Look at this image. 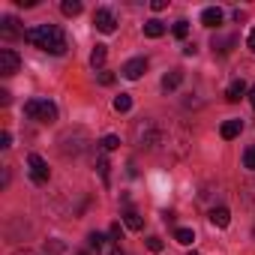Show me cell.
I'll use <instances>...</instances> for the list:
<instances>
[{
    "mask_svg": "<svg viewBox=\"0 0 255 255\" xmlns=\"http://www.w3.org/2000/svg\"><path fill=\"white\" fill-rule=\"evenodd\" d=\"M15 24H18V21H15L12 15H6L3 21H0V33H3V39H15V36H24V30H18Z\"/></svg>",
    "mask_w": 255,
    "mask_h": 255,
    "instance_id": "4fadbf2b",
    "label": "cell"
},
{
    "mask_svg": "<svg viewBox=\"0 0 255 255\" xmlns=\"http://www.w3.org/2000/svg\"><path fill=\"white\" fill-rule=\"evenodd\" d=\"M243 132V120L240 117H231V120H225L222 126H219V135L225 138V141H231V138H237Z\"/></svg>",
    "mask_w": 255,
    "mask_h": 255,
    "instance_id": "9c48e42d",
    "label": "cell"
},
{
    "mask_svg": "<svg viewBox=\"0 0 255 255\" xmlns=\"http://www.w3.org/2000/svg\"><path fill=\"white\" fill-rule=\"evenodd\" d=\"M60 9H63V15H69V18L81 15V3H78V0H63V3H60Z\"/></svg>",
    "mask_w": 255,
    "mask_h": 255,
    "instance_id": "ffe728a7",
    "label": "cell"
},
{
    "mask_svg": "<svg viewBox=\"0 0 255 255\" xmlns=\"http://www.w3.org/2000/svg\"><path fill=\"white\" fill-rule=\"evenodd\" d=\"M147 249H150V252H162V237L150 234V237H147Z\"/></svg>",
    "mask_w": 255,
    "mask_h": 255,
    "instance_id": "4316f807",
    "label": "cell"
},
{
    "mask_svg": "<svg viewBox=\"0 0 255 255\" xmlns=\"http://www.w3.org/2000/svg\"><path fill=\"white\" fill-rule=\"evenodd\" d=\"M0 105H9V90H0Z\"/></svg>",
    "mask_w": 255,
    "mask_h": 255,
    "instance_id": "d6a6232c",
    "label": "cell"
},
{
    "mask_svg": "<svg viewBox=\"0 0 255 255\" xmlns=\"http://www.w3.org/2000/svg\"><path fill=\"white\" fill-rule=\"evenodd\" d=\"M165 6H168V3H165V0H153V3H150V9H153V12H162Z\"/></svg>",
    "mask_w": 255,
    "mask_h": 255,
    "instance_id": "4dcf8cb0",
    "label": "cell"
},
{
    "mask_svg": "<svg viewBox=\"0 0 255 255\" xmlns=\"http://www.w3.org/2000/svg\"><path fill=\"white\" fill-rule=\"evenodd\" d=\"M129 108H132V96H129V93H120V96H114V111L126 114Z\"/></svg>",
    "mask_w": 255,
    "mask_h": 255,
    "instance_id": "ac0fdd59",
    "label": "cell"
},
{
    "mask_svg": "<svg viewBox=\"0 0 255 255\" xmlns=\"http://www.w3.org/2000/svg\"><path fill=\"white\" fill-rule=\"evenodd\" d=\"M24 42H30L33 48H42L48 54H66L69 42H66V33L57 27V24H36V27H27L24 30Z\"/></svg>",
    "mask_w": 255,
    "mask_h": 255,
    "instance_id": "7a4b0ae2",
    "label": "cell"
},
{
    "mask_svg": "<svg viewBox=\"0 0 255 255\" xmlns=\"http://www.w3.org/2000/svg\"><path fill=\"white\" fill-rule=\"evenodd\" d=\"M165 33V24L159 21V18H150V21H144V36L147 39H159Z\"/></svg>",
    "mask_w": 255,
    "mask_h": 255,
    "instance_id": "9a60e30c",
    "label": "cell"
},
{
    "mask_svg": "<svg viewBox=\"0 0 255 255\" xmlns=\"http://www.w3.org/2000/svg\"><path fill=\"white\" fill-rule=\"evenodd\" d=\"M24 114L36 123H54L57 120V105L51 99H27L24 102Z\"/></svg>",
    "mask_w": 255,
    "mask_h": 255,
    "instance_id": "3957f363",
    "label": "cell"
},
{
    "mask_svg": "<svg viewBox=\"0 0 255 255\" xmlns=\"http://www.w3.org/2000/svg\"><path fill=\"white\" fill-rule=\"evenodd\" d=\"M186 147H189V132L183 126H177V123H168V126L156 123L153 126V138H150L147 150H153L165 159H180L186 153Z\"/></svg>",
    "mask_w": 255,
    "mask_h": 255,
    "instance_id": "6da1fadb",
    "label": "cell"
},
{
    "mask_svg": "<svg viewBox=\"0 0 255 255\" xmlns=\"http://www.w3.org/2000/svg\"><path fill=\"white\" fill-rule=\"evenodd\" d=\"M171 33H174L177 39H186V36H189V21H174Z\"/></svg>",
    "mask_w": 255,
    "mask_h": 255,
    "instance_id": "7402d4cb",
    "label": "cell"
},
{
    "mask_svg": "<svg viewBox=\"0 0 255 255\" xmlns=\"http://www.w3.org/2000/svg\"><path fill=\"white\" fill-rule=\"evenodd\" d=\"M210 222H213V225H219V228H225V225L231 222L228 207H213V210H210Z\"/></svg>",
    "mask_w": 255,
    "mask_h": 255,
    "instance_id": "e0dca14e",
    "label": "cell"
},
{
    "mask_svg": "<svg viewBox=\"0 0 255 255\" xmlns=\"http://www.w3.org/2000/svg\"><path fill=\"white\" fill-rule=\"evenodd\" d=\"M111 237H114L117 243L123 240V228H120V222H114V225H111Z\"/></svg>",
    "mask_w": 255,
    "mask_h": 255,
    "instance_id": "83f0119b",
    "label": "cell"
},
{
    "mask_svg": "<svg viewBox=\"0 0 255 255\" xmlns=\"http://www.w3.org/2000/svg\"><path fill=\"white\" fill-rule=\"evenodd\" d=\"M78 255H87V252H78Z\"/></svg>",
    "mask_w": 255,
    "mask_h": 255,
    "instance_id": "d590c367",
    "label": "cell"
},
{
    "mask_svg": "<svg viewBox=\"0 0 255 255\" xmlns=\"http://www.w3.org/2000/svg\"><path fill=\"white\" fill-rule=\"evenodd\" d=\"M27 165H30V177H33V183H48V162L39 156V153H30L27 156Z\"/></svg>",
    "mask_w": 255,
    "mask_h": 255,
    "instance_id": "5b68a950",
    "label": "cell"
},
{
    "mask_svg": "<svg viewBox=\"0 0 255 255\" xmlns=\"http://www.w3.org/2000/svg\"><path fill=\"white\" fill-rule=\"evenodd\" d=\"M87 243H90V249H96V255H120V243L102 231H90Z\"/></svg>",
    "mask_w": 255,
    "mask_h": 255,
    "instance_id": "277c9868",
    "label": "cell"
},
{
    "mask_svg": "<svg viewBox=\"0 0 255 255\" xmlns=\"http://www.w3.org/2000/svg\"><path fill=\"white\" fill-rule=\"evenodd\" d=\"M96 168H99V177H102V183H108V159H96Z\"/></svg>",
    "mask_w": 255,
    "mask_h": 255,
    "instance_id": "484cf974",
    "label": "cell"
},
{
    "mask_svg": "<svg viewBox=\"0 0 255 255\" xmlns=\"http://www.w3.org/2000/svg\"><path fill=\"white\" fill-rule=\"evenodd\" d=\"M105 57H108V45H96V48L90 51V66H93V69H102V66H105Z\"/></svg>",
    "mask_w": 255,
    "mask_h": 255,
    "instance_id": "2e32d148",
    "label": "cell"
},
{
    "mask_svg": "<svg viewBox=\"0 0 255 255\" xmlns=\"http://www.w3.org/2000/svg\"><path fill=\"white\" fill-rule=\"evenodd\" d=\"M180 84H183V72H180V69H171V72H168V75L162 78V90H165V93L177 90Z\"/></svg>",
    "mask_w": 255,
    "mask_h": 255,
    "instance_id": "5bb4252c",
    "label": "cell"
},
{
    "mask_svg": "<svg viewBox=\"0 0 255 255\" xmlns=\"http://www.w3.org/2000/svg\"><path fill=\"white\" fill-rule=\"evenodd\" d=\"M249 102H252V108H255V84H252V90H249Z\"/></svg>",
    "mask_w": 255,
    "mask_h": 255,
    "instance_id": "836d02e7",
    "label": "cell"
},
{
    "mask_svg": "<svg viewBox=\"0 0 255 255\" xmlns=\"http://www.w3.org/2000/svg\"><path fill=\"white\" fill-rule=\"evenodd\" d=\"M12 144V135L9 132H0V147H9Z\"/></svg>",
    "mask_w": 255,
    "mask_h": 255,
    "instance_id": "f546056e",
    "label": "cell"
},
{
    "mask_svg": "<svg viewBox=\"0 0 255 255\" xmlns=\"http://www.w3.org/2000/svg\"><path fill=\"white\" fill-rule=\"evenodd\" d=\"M15 255H36V252H30V249H18Z\"/></svg>",
    "mask_w": 255,
    "mask_h": 255,
    "instance_id": "e575fe53",
    "label": "cell"
},
{
    "mask_svg": "<svg viewBox=\"0 0 255 255\" xmlns=\"http://www.w3.org/2000/svg\"><path fill=\"white\" fill-rule=\"evenodd\" d=\"M123 225L129 228V231H141V228H144V219H141V213H138V210L126 207V210H123Z\"/></svg>",
    "mask_w": 255,
    "mask_h": 255,
    "instance_id": "30bf717a",
    "label": "cell"
},
{
    "mask_svg": "<svg viewBox=\"0 0 255 255\" xmlns=\"http://www.w3.org/2000/svg\"><path fill=\"white\" fill-rule=\"evenodd\" d=\"M114 81H117V75H114V72H105V69L99 72V84H102V87H111Z\"/></svg>",
    "mask_w": 255,
    "mask_h": 255,
    "instance_id": "d4e9b609",
    "label": "cell"
},
{
    "mask_svg": "<svg viewBox=\"0 0 255 255\" xmlns=\"http://www.w3.org/2000/svg\"><path fill=\"white\" fill-rule=\"evenodd\" d=\"M144 72H147V60H144V57H132V60H126V63H123V69H120V75H123V78H129V81L141 78Z\"/></svg>",
    "mask_w": 255,
    "mask_h": 255,
    "instance_id": "52a82bcc",
    "label": "cell"
},
{
    "mask_svg": "<svg viewBox=\"0 0 255 255\" xmlns=\"http://www.w3.org/2000/svg\"><path fill=\"white\" fill-rule=\"evenodd\" d=\"M174 240L183 243V246H189V243L195 240V231H192V228H177V231H174Z\"/></svg>",
    "mask_w": 255,
    "mask_h": 255,
    "instance_id": "44dd1931",
    "label": "cell"
},
{
    "mask_svg": "<svg viewBox=\"0 0 255 255\" xmlns=\"http://www.w3.org/2000/svg\"><path fill=\"white\" fill-rule=\"evenodd\" d=\"M93 24H96V30H99V33H114L117 18H114V12H111V9H96V12H93Z\"/></svg>",
    "mask_w": 255,
    "mask_h": 255,
    "instance_id": "ba28073f",
    "label": "cell"
},
{
    "mask_svg": "<svg viewBox=\"0 0 255 255\" xmlns=\"http://www.w3.org/2000/svg\"><path fill=\"white\" fill-rule=\"evenodd\" d=\"M234 42H237L234 36H219V39H213V51H219V54H228Z\"/></svg>",
    "mask_w": 255,
    "mask_h": 255,
    "instance_id": "d6986e66",
    "label": "cell"
},
{
    "mask_svg": "<svg viewBox=\"0 0 255 255\" xmlns=\"http://www.w3.org/2000/svg\"><path fill=\"white\" fill-rule=\"evenodd\" d=\"M18 66H21V60L12 48H0V75H15Z\"/></svg>",
    "mask_w": 255,
    "mask_h": 255,
    "instance_id": "8992f818",
    "label": "cell"
},
{
    "mask_svg": "<svg viewBox=\"0 0 255 255\" xmlns=\"http://www.w3.org/2000/svg\"><path fill=\"white\" fill-rule=\"evenodd\" d=\"M243 93H246V81H243V78H234V81L228 84V90H225V99H228V102H240Z\"/></svg>",
    "mask_w": 255,
    "mask_h": 255,
    "instance_id": "7c38bea8",
    "label": "cell"
},
{
    "mask_svg": "<svg viewBox=\"0 0 255 255\" xmlns=\"http://www.w3.org/2000/svg\"><path fill=\"white\" fill-rule=\"evenodd\" d=\"M201 24H204V27H219V24H222V9H219V6H207V9L201 12Z\"/></svg>",
    "mask_w": 255,
    "mask_h": 255,
    "instance_id": "8fae6325",
    "label": "cell"
},
{
    "mask_svg": "<svg viewBox=\"0 0 255 255\" xmlns=\"http://www.w3.org/2000/svg\"><path fill=\"white\" fill-rule=\"evenodd\" d=\"M195 51H198V48H195V42H189V45H186V48H183V54H186V57H192V54H195Z\"/></svg>",
    "mask_w": 255,
    "mask_h": 255,
    "instance_id": "1f68e13d",
    "label": "cell"
},
{
    "mask_svg": "<svg viewBox=\"0 0 255 255\" xmlns=\"http://www.w3.org/2000/svg\"><path fill=\"white\" fill-rule=\"evenodd\" d=\"M189 255H198V252H189Z\"/></svg>",
    "mask_w": 255,
    "mask_h": 255,
    "instance_id": "8d00e7d4",
    "label": "cell"
},
{
    "mask_svg": "<svg viewBox=\"0 0 255 255\" xmlns=\"http://www.w3.org/2000/svg\"><path fill=\"white\" fill-rule=\"evenodd\" d=\"M243 168H249V171H255V144L243 150Z\"/></svg>",
    "mask_w": 255,
    "mask_h": 255,
    "instance_id": "603a6c76",
    "label": "cell"
},
{
    "mask_svg": "<svg viewBox=\"0 0 255 255\" xmlns=\"http://www.w3.org/2000/svg\"><path fill=\"white\" fill-rule=\"evenodd\" d=\"M120 147V138L117 135H105L102 138V150H117Z\"/></svg>",
    "mask_w": 255,
    "mask_h": 255,
    "instance_id": "cb8c5ba5",
    "label": "cell"
},
{
    "mask_svg": "<svg viewBox=\"0 0 255 255\" xmlns=\"http://www.w3.org/2000/svg\"><path fill=\"white\" fill-rule=\"evenodd\" d=\"M246 45H249V51H252V54H255V27H252V30H249V36H246Z\"/></svg>",
    "mask_w": 255,
    "mask_h": 255,
    "instance_id": "f1b7e54d",
    "label": "cell"
}]
</instances>
